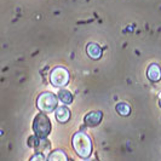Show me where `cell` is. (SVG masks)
<instances>
[{"label": "cell", "instance_id": "6da1fadb", "mask_svg": "<svg viewBox=\"0 0 161 161\" xmlns=\"http://www.w3.org/2000/svg\"><path fill=\"white\" fill-rule=\"evenodd\" d=\"M72 145L81 159H89L92 154V141L85 132H76L72 138Z\"/></svg>", "mask_w": 161, "mask_h": 161}, {"label": "cell", "instance_id": "7a4b0ae2", "mask_svg": "<svg viewBox=\"0 0 161 161\" xmlns=\"http://www.w3.org/2000/svg\"><path fill=\"white\" fill-rule=\"evenodd\" d=\"M51 122L47 118L46 113H39L33 121V130L35 136L39 138H46L51 132Z\"/></svg>", "mask_w": 161, "mask_h": 161}, {"label": "cell", "instance_id": "3957f363", "mask_svg": "<svg viewBox=\"0 0 161 161\" xmlns=\"http://www.w3.org/2000/svg\"><path fill=\"white\" fill-rule=\"evenodd\" d=\"M58 105V97L52 92H42L36 99V107L42 113H52Z\"/></svg>", "mask_w": 161, "mask_h": 161}, {"label": "cell", "instance_id": "277c9868", "mask_svg": "<svg viewBox=\"0 0 161 161\" xmlns=\"http://www.w3.org/2000/svg\"><path fill=\"white\" fill-rule=\"evenodd\" d=\"M69 79H70L69 72L64 67H61V65L55 67L50 73V82L58 89H62V87L67 86L69 84Z\"/></svg>", "mask_w": 161, "mask_h": 161}, {"label": "cell", "instance_id": "5b68a950", "mask_svg": "<svg viewBox=\"0 0 161 161\" xmlns=\"http://www.w3.org/2000/svg\"><path fill=\"white\" fill-rule=\"evenodd\" d=\"M103 119V113L101 110H95V112H90L89 114L85 115L84 118V122L87 125V126H91V127H95L97 125H99V122Z\"/></svg>", "mask_w": 161, "mask_h": 161}, {"label": "cell", "instance_id": "8992f818", "mask_svg": "<svg viewBox=\"0 0 161 161\" xmlns=\"http://www.w3.org/2000/svg\"><path fill=\"white\" fill-rule=\"evenodd\" d=\"M147 76L152 82H158L161 80V68L158 64H150L147 70Z\"/></svg>", "mask_w": 161, "mask_h": 161}, {"label": "cell", "instance_id": "52a82bcc", "mask_svg": "<svg viewBox=\"0 0 161 161\" xmlns=\"http://www.w3.org/2000/svg\"><path fill=\"white\" fill-rule=\"evenodd\" d=\"M55 112H56L57 121H59L61 124H65L70 120V110L65 107V104H63L62 107H57Z\"/></svg>", "mask_w": 161, "mask_h": 161}, {"label": "cell", "instance_id": "ba28073f", "mask_svg": "<svg viewBox=\"0 0 161 161\" xmlns=\"http://www.w3.org/2000/svg\"><path fill=\"white\" fill-rule=\"evenodd\" d=\"M86 53L92 59H99L102 57L103 52H102V48H101V46L98 44H96V42H90V44H87V46H86Z\"/></svg>", "mask_w": 161, "mask_h": 161}, {"label": "cell", "instance_id": "9c48e42d", "mask_svg": "<svg viewBox=\"0 0 161 161\" xmlns=\"http://www.w3.org/2000/svg\"><path fill=\"white\" fill-rule=\"evenodd\" d=\"M57 97H58V99L63 103V104L68 105L70 104L73 102V95L72 92H69L68 90H64L63 87L58 91V95H57Z\"/></svg>", "mask_w": 161, "mask_h": 161}, {"label": "cell", "instance_id": "30bf717a", "mask_svg": "<svg viewBox=\"0 0 161 161\" xmlns=\"http://www.w3.org/2000/svg\"><path fill=\"white\" fill-rule=\"evenodd\" d=\"M48 161H67L68 160V156H67V154L63 152V150H61V149H57L55 152H52V153L48 155L47 158Z\"/></svg>", "mask_w": 161, "mask_h": 161}, {"label": "cell", "instance_id": "8fae6325", "mask_svg": "<svg viewBox=\"0 0 161 161\" xmlns=\"http://www.w3.org/2000/svg\"><path fill=\"white\" fill-rule=\"evenodd\" d=\"M115 110L121 116H129L130 114H131V107L127 103H125V102H120V103L116 104Z\"/></svg>", "mask_w": 161, "mask_h": 161}, {"label": "cell", "instance_id": "7c38bea8", "mask_svg": "<svg viewBox=\"0 0 161 161\" xmlns=\"http://www.w3.org/2000/svg\"><path fill=\"white\" fill-rule=\"evenodd\" d=\"M31 160H32V161H35V160L42 161V160H46V158H45V155L41 153V152H39V153L34 154L32 158H31Z\"/></svg>", "mask_w": 161, "mask_h": 161}, {"label": "cell", "instance_id": "4fadbf2b", "mask_svg": "<svg viewBox=\"0 0 161 161\" xmlns=\"http://www.w3.org/2000/svg\"><path fill=\"white\" fill-rule=\"evenodd\" d=\"M35 141H36V136L29 137V139H28V145L32 147V148H34V147H35Z\"/></svg>", "mask_w": 161, "mask_h": 161}]
</instances>
